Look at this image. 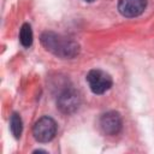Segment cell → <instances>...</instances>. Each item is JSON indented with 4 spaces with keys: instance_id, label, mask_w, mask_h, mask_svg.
I'll return each mask as SVG.
<instances>
[{
    "instance_id": "7",
    "label": "cell",
    "mask_w": 154,
    "mask_h": 154,
    "mask_svg": "<svg viewBox=\"0 0 154 154\" xmlns=\"http://www.w3.org/2000/svg\"><path fill=\"white\" fill-rule=\"evenodd\" d=\"M19 41L24 47H30L31 43H32V30H31V26L28 23L23 24L22 28H20Z\"/></svg>"
},
{
    "instance_id": "5",
    "label": "cell",
    "mask_w": 154,
    "mask_h": 154,
    "mask_svg": "<svg viewBox=\"0 0 154 154\" xmlns=\"http://www.w3.org/2000/svg\"><path fill=\"white\" fill-rule=\"evenodd\" d=\"M57 103L63 113H73L79 106V95L75 89H65L59 95Z\"/></svg>"
},
{
    "instance_id": "8",
    "label": "cell",
    "mask_w": 154,
    "mask_h": 154,
    "mask_svg": "<svg viewBox=\"0 0 154 154\" xmlns=\"http://www.w3.org/2000/svg\"><path fill=\"white\" fill-rule=\"evenodd\" d=\"M10 128H11V132L16 138L20 137L22 130H23V123L22 119L19 117L18 113H13L11 117V122H10Z\"/></svg>"
},
{
    "instance_id": "9",
    "label": "cell",
    "mask_w": 154,
    "mask_h": 154,
    "mask_svg": "<svg viewBox=\"0 0 154 154\" xmlns=\"http://www.w3.org/2000/svg\"><path fill=\"white\" fill-rule=\"evenodd\" d=\"M84 1H87V2H93L94 0H84Z\"/></svg>"
},
{
    "instance_id": "6",
    "label": "cell",
    "mask_w": 154,
    "mask_h": 154,
    "mask_svg": "<svg viewBox=\"0 0 154 154\" xmlns=\"http://www.w3.org/2000/svg\"><path fill=\"white\" fill-rule=\"evenodd\" d=\"M147 6V0H119L118 10L124 17H137Z\"/></svg>"
},
{
    "instance_id": "1",
    "label": "cell",
    "mask_w": 154,
    "mask_h": 154,
    "mask_svg": "<svg viewBox=\"0 0 154 154\" xmlns=\"http://www.w3.org/2000/svg\"><path fill=\"white\" fill-rule=\"evenodd\" d=\"M41 43L47 51L60 58L71 59L79 53L77 42L53 31H45L41 35Z\"/></svg>"
},
{
    "instance_id": "2",
    "label": "cell",
    "mask_w": 154,
    "mask_h": 154,
    "mask_svg": "<svg viewBox=\"0 0 154 154\" xmlns=\"http://www.w3.org/2000/svg\"><path fill=\"white\" fill-rule=\"evenodd\" d=\"M87 82L94 94H103L112 87V77L99 69H94L88 72Z\"/></svg>"
},
{
    "instance_id": "3",
    "label": "cell",
    "mask_w": 154,
    "mask_h": 154,
    "mask_svg": "<svg viewBox=\"0 0 154 154\" xmlns=\"http://www.w3.org/2000/svg\"><path fill=\"white\" fill-rule=\"evenodd\" d=\"M57 134V123L51 117L40 118L32 129V135L38 142H49Z\"/></svg>"
},
{
    "instance_id": "4",
    "label": "cell",
    "mask_w": 154,
    "mask_h": 154,
    "mask_svg": "<svg viewBox=\"0 0 154 154\" xmlns=\"http://www.w3.org/2000/svg\"><path fill=\"white\" fill-rule=\"evenodd\" d=\"M122 117L118 112L109 111L102 114L100 118V128L105 135H117L122 130Z\"/></svg>"
}]
</instances>
